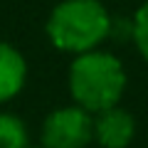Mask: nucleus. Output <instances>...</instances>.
Masks as SVG:
<instances>
[{
	"instance_id": "obj_2",
	"label": "nucleus",
	"mask_w": 148,
	"mask_h": 148,
	"mask_svg": "<svg viewBox=\"0 0 148 148\" xmlns=\"http://www.w3.org/2000/svg\"><path fill=\"white\" fill-rule=\"evenodd\" d=\"M126 91V69L114 54L94 49L77 54L69 64V94L91 116L119 106Z\"/></svg>"
},
{
	"instance_id": "obj_3",
	"label": "nucleus",
	"mask_w": 148,
	"mask_h": 148,
	"mask_svg": "<svg viewBox=\"0 0 148 148\" xmlns=\"http://www.w3.org/2000/svg\"><path fill=\"white\" fill-rule=\"evenodd\" d=\"M94 141V116L82 106L54 109L42 123V148H84Z\"/></svg>"
},
{
	"instance_id": "obj_7",
	"label": "nucleus",
	"mask_w": 148,
	"mask_h": 148,
	"mask_svg": "<svg viewBox=\"0 0 148 148\" xmlns=\"http://www.w3.org/2000/svg\"><path fill=\"white\" fill-rule=\"evenodd\" d=\"M133 42H136L141 57L148 62V0L133 15Z\"/></svg>"
},
{
	"instance_id": "obj_1",
	"label": "nucleus",
	"mask_w": 148,
	"mask_h": 148,
	"mask_svg": "<svg viewBox=\"0 0 148 148\" xmlns=\"http://www.w3.org/2000/svg\"><path fill=\"white\" fill-rule=\"evenodd\" d=\"M45 32L59 52L77 57L99 49L111 35V15L101 0H62L52 8Z\"/></svg>"
},
{
	"instance_id": "obj_8",
	"label": "nucleus",
	"mask_w": 148,
	"mask_h": 148,
	"mask_svg": "<svg viewBox=\"0 0 148 148\" xmlns=\"http://www.w3.org/2000/svg\"><path fill=\"white\" fill-rule=\"evenodd\" d=\"M27 148H42V146H27Z\"/></svg>"
},
{
	"instance_id": "obj_6",
	"label": "nucleus",
	"mask_w": 148,
	"mask_h": 148,
	"mask_svg": "<svg viewBox=\"0 0 148 148\" xmlns=\"http://www.w3.org/2000/svg\"><path fill=\"white\" fill-rule=\"evenodd\" d=\"M0 148H27V126L15 114L0 111Z\"/></svg>"
},
{
	"instance_id": "obj_5",
	"label": "nucleus",
	"mask_w": 148,
	"mask_h": 148,
	"mask_svg": "<svg viewBox=\"0 0 148 148\" xmlns=\"http://www.w3.org/2000/svg\"><path fill=\"white\" fill-rule=\"evenodd\" d=\"M27 82V62L12 45L0 40V104L15 99Z\"/></svg>"
},
{
	"instance_id": "obj_4",
	"label": "nucleus",
	"mask_w": 148,
	"mask_h": 148,
	"mask_svg": "<svg viewBox=\"0 0 148 148\" xmlns=\"http://www.w3.org/2000/svg\"><path fill=\"white\" fill-rule=\"evenodd\" d=\"M136 136V121L121 106L94 114V141L101 148H128Z\"/></svg>"
}]
</instances>
